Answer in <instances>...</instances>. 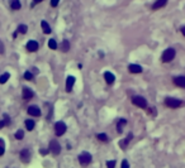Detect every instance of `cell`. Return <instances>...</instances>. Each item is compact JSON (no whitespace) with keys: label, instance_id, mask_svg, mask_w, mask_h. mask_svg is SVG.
Segmentation results:
<instances>
[{"label":"cell","instance_id":"30","mask_svg":"<svg viewBox=\"0 0 185 168\" xmlns=\"http://www.w3.org/2000/svg\"><path fill=\"white\" fill-rule=\"evenodd\" d=\"M5 52V48H4V44H3V42L0 41V54H4Z\"/></svg>","mask_w":185,"mask_h":168},{"label":"cell","instance_id":"31","mask_svg":"<svg viewBox=\"0 0 185 168\" xmlns=\"http://www.w3.org/2000/svg\"><path fill=\"white\" fill-rule=\"evenodd\" d=\"M122 168H130V163H128L125 159L122 162Z\"/></svg>","mask_w":185,"mask_h":168},{"label":"cell","instance_id":"4","mask_svg":"<svg viewBox=\"0 0 185 168\" xmlns=\"http://www.w3.org/2000/svg\"><path fill=\"white\" fill-rule=\"evenodd\" d=\"M66 130H67V127H66V124L64 121H57V123L55 124V132H56V135L57 136L64 135Z\"/></svg>","mask_w":185,"mask_h":168},{"label":"cell","instance_id":"14","mask_svg":"<svg viewBox=\"0 0 185 168\" xmlns=\"http://www.w3.org/2000/svg\"><path fill=\"white\" fill-rule=\"evenodd\" d=\"M27 50L29 51V52H36L38 50V42H36V41H28Z\"/></svg>","mask_w":185,"mask_h":168},{"label":"cell","instance_id":"37","mask_svg":"<svg viewBox=\"0 0 185 168\" xmlns=\"http://www.w3.org/2000/svg\"><path fill=\"white\" fill-rule=\"evenodd\" d=\"M41 1H43V0H33L32 6H33V5H36V4H38V3H41Z\"/></svg>","mask_w":185,"mask_h":168},{"label":"cell","instance_id":"15","mask_svg":"<svg viewBox=\"0 0 185 168\" xmlns=\"http://www.w3.org/2000/svg\"><path fill=\"white\" fill-rule=\"evenodd\" d=\"M22 95H23V99H24V100H29V99H32V97L34 96V94H33V91L30 90V89H28V87H24Z\"/></svg>","mask_w":185,"mask_h":168},{"label":"cell","instance_id":"32","mask_svg":"<svg viewBox=\"0 0 185 168\" xmlns=\"http://www.w3.org/2000/svg\"><path fill=\"white\" fill-rule=\"evenodd\" d=\"M58 3H60V0H51V6H57L58 5Z\"/></svg>","mask_w":185,"mask_h":168},{"label":"cell","instance_id":"26","mask_svg":"<svg viewBox=\"0 0 185 168\" xmlns=\"http://www.w3.org/2000/svg\"><path fill=\"white\" fill-rule=\"evenodd\" d=\"M15 138L18 139V140H22V139L24 138V132L23 130H18L15 133Z\"/></svg>","mask_w":185,"mask_h":168},{"label":"cell","instance_id":"36","mask_svg":"<svg viewBox=\"0 0 185 168\" xmlns=\"http://www.w3.org/2000/svg\"><path fill=\"white\" fill-rule=\"evenodd\" d=\"M4 125H6V124H5V121H4V120H1V121H0V129L4 128Z\"/></svg>","mask_w":185,"mask_h":168},{"label":"cell","instance_id":"5","mask_svg":"<svg viewBox=\"0 0 185 168\" xmlns=\"http://www.w3.org/2000/svg\"><path fill=\"white\" fill-rule=\"evenodd\" d=\"M79 162L81 166H88V164L91 162V154L88 152H84L79 156Z\"/></svg>","mask_w":185,"mask_h":168},{"label":"cell","instance_id":"9","mask_svg":"<svg viewBox=\"0 0 185 168\" xmlns=\"http://www.w3.org/2000/svg\"><path fill=\"white\" fill-rule=\"evenodd\" d=\"M167 1H169V0H156V1L152 4L151 9H152V10H159V9H161V8H164V6H166Z\"/></svg>","mask_w":185,"mask_h":168},{"label":"cell","instance_id":"33","mask_svg":"<svg viewBox=\"0 0 185 168\" xmlns=\"http://www.w3.org/2000/svg\"><path fill=\"white\" fill-rule=\"evenodd\" d=\"M4 121H5V124H6V125H9V124H10V119H9V116H8L6 114L4 115Z\"/></svg>","mask_w":185,"mask_h":168},{"label":"cell","instance_id":"17","mask_svg":"<svg viewBox=\"0 0 185 168\" xmlns=\"http://www.w3.org/2000/svg\"><path fill=\"white\" fill-rule=\"evenodd\" d=\"M125 124H127V120H125V119H119V120H118V124H117V132L119 133V134H121L122 132H123V127H124Z\"/></svg>","mask_w":185,"mask_h":168},{"label":"cell","instance_id":"11","mask_svg":"<svg viewBox=\"0 0 185 168\" xmlns=\"http://www.w3.org/2000/svg\"><path fill=\"white\" fill-rule=\"evenodd\" d=\"M28 114L32 115V116H41V110L36 105H32V106L28 107Z\"/></svg>","mask_w":185,"mask_h":168},{"label":"cell","instance_id":"2","mask_svg":"<svg viewBox=\"0 0 185 168\" xmlns=\"http://www.w3.org/2000/svg\"><path fill=\"white\" fill-rule=\"evenodd\" d=\"M164 104L166 105L167 107H171V109H176V107H180L184 103L179 99H174V97H166Z\"/></svg>","mask_w":185,"mask_h":168},{"label":"cell","instance_id":"19","mask_svg":"<svg viewBox=\"0 0 185 168\" xmlns=\"http://www.w3.org/2000/svg\"><path fill=\"white\" fill-rule=\"evenodd\" d=\"M61 50L65 52H69L70 51V42L67 39H64V42H62V44H61Z\"/></svg>","mask_w":185,"mask_h":168},{"label":"cell","instance_id":"27","mask_svg":"<svg viewBox=\"0 0 185 168\" xmlns=\"http://www.w3.org/2000/svg\"><path fill=\"white\" fill-rule=\"evenodd\" d=\"M5 152V144H4V140L0 139V156H3Z\"/></svg>","mask_w":185,"mask_h":168},{"label":"cell","instance_id":"29","mask_svg":"<svg viewBox=\"0 0 185 168\" xmlns=\"http://www.w3.org/2000/svg\"><path fill=\"white\" fill-rule=\"evenodd\" d=\"M107 167L108 168H114V167H116V160H108Z\"/></svg>","mask_w":185,"mask_h":168},{"label":"cell","instance_id":"7","mask_svg":"<svg viewBox=\"0 0 185 168\" xmlns=\"http://www.w3.org/2000/svg\"><path fill=\"white\" fill-rule=\"evenodd\" d=\"M75 77L74 76H67V78H66V91L67 92H71L72 91V87L75 85Z\"/></svg>","mask_w":185,"mask_h":168},{"label":"cell","instance_id":"21","mask_svg":"<svg viewBox=\"0 0 185 168\" xmlns=\"http://www.w3.org/2000/svg\"><path fill=\"white\" fill-rule=\"evenodd\" d=\"M28 30V27L26 25V24H20V25L18 27V29H17V33H22V34H26Z\"/></svg>","mask_w":185,"mask_h":168},{"label":"cell","instance_id":"1","mask_svg":"<svg viewBox=\"0 0 185 168\" xmlns=\"http://www.w3.org/2000/svg\"><path fill=\"white\" fill-rule=\"evenodd\" d=\"M175 56H176V51L174 50V48H166V50L162 52L161 59H162V62H165V63H169V62L174 61Z\"/></svg>","mask_w":185,"mask_h":168},{"label":"cell","instance_id":"35","mask_svg":"<svg viewBox=\"0 0 185 168\" xmlns=\"http://www.w3.org/2000/svg\"><path fill=\"white\" fill-rule=\"evenodd\" d=\"M180 32H181V33H183V36L185 37V25H183V27H181V28H180Z\"/></svg>","mask_w":185,"mask_h":168},{"label":"cell","instance_id":"6","mask_svg":"<svg viewBox=\"0 0 185 168\" xmlns=\"http://www.w3.org/2000/svg\"><path fill=\"white\" fill-rule=\"evenodd\" d=\"M50 152L53 156H58L61 152V145L57 140H51L50 142Z\"/></svg>","mask_w":185,"mask_h":168},{"label":"cell","instance_id":"10","mask_svg":"<svg viewBox=\"0 0 185 168\" xmlns=\"http://www.w3.org/2000/svg\"><path fill=\"white\" fill-rule=\"evenodd\" d=\"M128 71H130L131 73H141L142 71H143V68H142V66H139L137 63H131L130 66H128Z\"/></svg>","mask_w":185,"mask_h":168},{"label":"cell","instance_id":"23","mask_svg":"<svg viewBox=\"0 0 185 168\" xmlns=\"http://www.w3.org/2000/svg\"><path fill=\"white\" fill-rule=\"evenodd\" d=\"M9 77H10V75L8 72H5V73H3L1 76H0V83H5L6 81L9 80Z\"/></svg>","mask_w":185,"mask_h":168},{"label":"cell","instance_id":"13","mask_svg":"<svg viewBox=\"0 0 185 168\" xmlns=\"http://www.w3.org/2000/svg\"><path fill=\"white\" fill-rule=\"evenodd\" d=\"M20 159H22V162L24 163H28L30 160V153L28 149H23L22 152H20Z\"/></svg>","mask_w":185,"mask_h":168},{"label":"cell","instance_id":"25","mask_svg":"<svg viewBox=\"0 0 185 168\" xmlns=\"http://www.w3.org/2000/svg\"><path fill=\"white\" fill-rule=\"evenodd\" d=\"M98 139H99L100 142H107L108 140V135L105 133H100V134H98Z\"/></svg>","mask_w":185,"mask_h":168},{"label":"cell","instance_id":"18","mask_svg":"<svg viewBox=\"0 0 185 168\" xmlns=\"http://www.w3.org/2000/svg\"><path fill=\"white\" fill-rule=\"evenodd\" d=\"M10 6H12V9H14V10H19L22 4H20L19 0H12V1H10Z\"/></svg>","mask_w":185,"mask_h":168},{"label":"cell","instance_id":"16","mask_svg":"<svg viewBox=\"0 0 185 168\" xmlns=\"http://www.w3.org/2000/svg\"><path fill=\"white\" fill-rule=\"evenodd\" d=\"M41 27H42V30H43L44 34H50L51 33V27H50V24H48L46 20H42V22H41Z\"/></svg>","mask_w":185,"mask_h":168},{"label":"cell","instance_id":"34","mask_svg":"<svg viewBox=\"0 0 185 168\" xmlns=\"http://www.w3.org/2000/svg\"><path fill=\"white\" fill-rule=\"evenodd\" d=\"M39 152H41V154L44 156V154H47V153H48V150H47V149H41Z\"/></svg>","mask_w":185,"mask_h":168},{"label":"cell","instance_id":"12","mask_svg":"<svg viewBox=\"0 0 185 168\" xmlns=\"http://www.w3.org/2000/svg\"><path fill=\"white\" fill-rule=\"evenodd\" d=\"M104 80H105V82L108 83V85H112V83L116 81V76L109 71H105L104 72Z\"/></svg>","mask_w":185,"mask_h":168},{"label":"cell","instance_id":"8","mask_svg":"<svg viewBox=\"0 0 185 168\" xmlns=\"http://www.w3.org/2000/svg\"><path fill=\"white\" fill-rule=\"evenodd\" d=\"M173 82H174L175 86L185 89V76H177V77H174Z\"/></svg>","mask_w":185,"mask_h":168},{"label":"cell","instance_id":"28","mask_svg":"<svg viewBox=\"0 0 185 168\" xmlns=\"http://www.w3.org/2000/svg\"><path fill=\"white\" fill-rule=\"evenodd\" d=\"M24 78L28 80V81H30V80L33 78V73H32V72H29V71L24 72Z\"/></svg>","mask_w":185,"mask_h":168},{"label":"cell","instance_id":"24","mask_svg":"<svg viewBox=\"0 0 185 168\" xmlns=\"http://www.w3.org/2000/svg\"><path fill=\"white\" fill-rule=\"evenodd\" d=\"M48 47H50L51 50H56V48H57V42H56V39L52 38V39L48 41Z\"/></svg>","mask_w":185,"mask_h":168},{"label":"cell","instance_id":"22","mask_svg":"<svg viewBox=\"0 0 185 168\" xmlns=\"http://www.w3.org/2000/svg\"><path fill=\"white\" fill-rule=\"evenodd\" d=\"M34 121L33 120H30V119H28V120H26V128L28 129V130H33L34 129Z\"/></svg>","mask_w":185,"mask_h":168},{"label":"cell","instance_id":"20","mask_svg":"<svg viewBox=\"0 0 185 168\" xmlns=\"http://www.w3.org/2000/svg\"><path fill=\"white\" fill-rule=\"evenodd\" d=\"M132 136H133V135H132V133H130V134H128V138L127 139H123V140H122L121 143H119V144H121V147H122V148H125V147H127V144H128V142H130L131 140V139H132Z\"/></svg>","mask_w":185,"mask_h":168},{"label":"cell","instance_id":"3","mask_svg":"<svg viewBox=\"0 0 185 168\" xmlns=\"http://www.w3.org/2000/svg\"><path fill=\"white\" fill-rule=\"evenodd\" d=\"M132 104L141 109H147V100L142 96H133L132 97Z\"/></svg>","mask_w":185,"mask_h":168}]
</instances>
